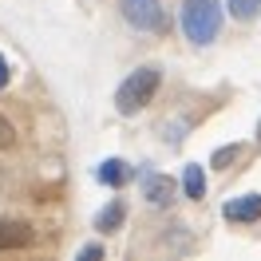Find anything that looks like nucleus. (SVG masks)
<instances>
[{
  "label": "nucleus",
  "instance_id": "nucleus-1",
  "mask_svg": "<svg viewBox=\"0 0 261 261\" xmlns=\"http://www.w3.org/2000/svg\"><path fill=\"white\" fill-rule=\"evenodd\" d=\"M159 83H163V71H159L154 64L135 67L127 80L119 83V91H115V107H119V115H139L150 99H154Z\"/></svg>",
  "mask_w": 261,
  "mask_h": 261
},
{
  "label": "nucleus",
  "instance_id": "nucleus-2",
  "mask_svg": "<svg viewBox=\"0 0 261 261\" xmlns=\"http://www.w3.org/2000/svg\"><path fill=\"white\" fill-rule=\"evenodd\" d=\"M182 32L198 48L214 44L222 32V4L218 0H182Z\"/></svg>",
  "mask_w": 261,
  "mask_h": 261
},
{
  "label": "nucleus",
  "instance_id": "nucleus-3",
  "mask_svg": "<svg viewBox=\"0 0 261 261\" xmlns=\"http://www.w3.org/2000/svg\"><path fill=\"white\" fill-rule=\"evenodd\" d=\"M123 16L139 32H154L163 28V0H123Z\"/></svg>",
  "mask_w": 261,
  "mask_h": 261
},
{
  "label": "nucleus",
  "instance_id": "nucleus-4",
  "mask_svg": "<svg viewBox=\"0 0 261 261\" xmlns=\"http://www.w3.org/2000/svg\"><path fill=\"white\" fill-rule=\"evenodd\" d=\"M178 194V182L170 178V174H143V198H147L150 206H170Z\"/></svg>",
  "mask_w": 261,
  "mask_h": 261
},
{
  "label": "nucleus",
  "instance_id": "nucleus-5",
  "mask_svg": "<svg viewBox=\"0 0 261 261\" xmlns=\"http://www.w3.org/2000/svg\"><path fill=\"white\" fill-rule=\"evenodd\" d=\"M32 226L28 222H20V218H0V253H8V249H24V245H32Z\"/></svg>",
  "mask_w": 261,
  "mask_h": 261
},
{
  "label": "nucleus",
  "instance_id": "nucleus-6",
  "mask_svg": "<svg viewBox=\"0 0 261 261\" xmlns=\"http://www.w3.org/2000/svg\"><path fill=\"white\" fill-rule=\"evenodd\" d=\"M226 222H261V194H242L226 202Z\"/></svg>",
  "mask_w": 261,
  "mask_h": 261
},
{
  "label": "nucleus",
  "instance_id": "nucleus-7",
  "mask_svg": "<svg viewBox=\"0 0 261 261\" xmlns=\"http://www.w3.org/2000/svg\"><path fill=\"white\" fill-rule=\"evenodd\" d=\"M130 178H135V170H130L123 159H107V163H99V182H103V186L119 190V186H127Z\"/></svg>",
  "mask_w": 261,
  "mask_h": 261
},
{
  "label": "nucleus",
  "instance_id": "nucleus-8",
  "mask_svg": "<svg viewBox=\"0 0 261 261\" xmlns=\"http://www.w3.org/2000/svg\"><path fill=\"white\" fill-rule=\"evenodd\" d=\"M123 218H127V206H123V198H115V202H107L95 214V229L99 233H115V229L123 226Z\"/></svg>",
  "mask_w": 261,
  "mask_h": 261
},
{
  "label": "nucleus",
  "instance_id": "nucleus-9",
  "mask_svg": "<svg viewBox=\"0 0 261 261\" xmlns=\"http://www.w3.org/2000/svg\"><path fill=\"white\" fill-rule=\"evenodd\" d=\"M182 190H186V198H202L206 194V174H202L198 163H190L186 170H182Z\"/></svg>",
  "mask_w": 261,
  "mask_h": 261
},
{
  "label": "nucleus",
  "instance_id": "nucleus-10",
  "mask_svg": "<svg viewBox=\"0 0 261 261\" xmlns=\"http://www.w3.org/2000/svg\"><path fill=\"white\" fill-rule=\"evenodd\" d=\"M226 8H229V16H233V20H253L261 12V0H229Z\"/></svg>",
  "mask_w": 261,
  "mask_h": 261
},
{
  "label": "nucleus",
  "instance_id": "nucleus-11",
  "mask_svg": "<svg viewBox=\"0 0 261 261\" xmlns=\"http://www.w3.org/2000/svg\"><path fill=\"white\" fill-rule=\"evenodd\" d=\"M238 154H242V147H238V143H229V147H218V150H214L210 163L218 166V170H226L229 163H238Z\"/></svg>",
  "mask_w": 261,
  "mask_h": 261
},
{
  "label": "nucleus",
  "instance_id": "nucleus-12",
  "mask_svg": "<svg viewBox=\"0 0 261 261\" xmlns=\"http://www.w3.org/2000/svg\"><path fill=\"white\" fill-rule=\"evenodd\" d=\"M12 143H16V127H12V123L0 115V150H8Z\"/></svg>",
  "mask_w": 261,
  "mask_h": 261
},
{
  "label": "nucleus",
  "instance_id": "nucleus-13",
  "mask_svg": "<svg viewBox=\"0 0 261 261\" xmlns=\"http://www.w3.org/2000/svg\"><path fill=\"white\" fill-rule=\"evenodd\" d=\"M95 257H103V245H83L80 249V261H95Z\"/></svg>",
  "mask_w": 261,
  "mask_h": 261
},
{
  "label": "nucleus",
  "instance_id": "nucleus-14",
  "mask_svg": "<svg viewBox=\"0 0 261 261\" xmlns=\"http://www.w3.org/2000/svg\"><path fill=\"white\" fill-rule=\"evenodd\" d=\"M8 80H12V71H8V60L0 56V87H8Z\"/></svg>",
  "mask_w": 261,
  "mask_h": 261
},
{
  "label": "nucleus",
  "instance_id": "nucleus-15",
  "mask_svg": "<svg viewBox=\"0 0 261 261\" xmlns=\"http://www.w3.org/2000/svg\"><path fill=\"white\" fill-rule=\"evenodd\" d=\"M257 143H261V127H257Z\"/></svg>",
  "mask_w": 261,
  "mask_h": 261
},
{
  "label": "nucleus",
  "instance_id": "nucleus-16",
  "mask_svg": "<svg viewBox=\"0 0 261 261\" xmlns=\"http://www.w3.org/2000/svg\"><path fill=\"white\" fill-rule=\"evenodd\" d=\"M0 190H4V178H0Z\"/></svg>",
  "mask_w": 261,
  "mask_h": 261
}]
</instances>
